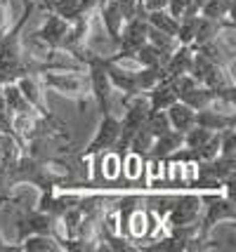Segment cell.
Here are the masks:
<instances>
[{
	"mask_svg": "<svg viewBox=\"0 0 236 252\" xmlns=\"http://www.w3.org/2000/svg\"><path fill=\"white\" fill-rule=\"evenodd\" d=\"M68 26H71V24H68L67 19H62V17L55 14V12H47L43 26H40V29H35L34 33L43 40V43L50 45V47L62 50V43H64V38H67Z\"/></svg>",
	"mask_w": 236,
	"mask_h": 252,
	"instance_id": "obj_8",
	"label": "cell"
},
{
	"mask_svg": "<svg viewBox=\"0 0 236 252\" xmlns=\"http://www.w3.org/2000/svg\"><path fill=\"white\" fill-rule=\"evenodd\" d=\"M234 182H225L215 191H201L203 210L199 220V241L210 243V233L222 221H236V205L232 196Z\"/></svg>",
	"mask_w": 236,
	"mask_h": 252,
	"instance_id": "obj_1",
	"label": "cell"
},
{
	"mask_svg": "<svg viewBox=\"0 0 236 252\" xmlns=\"http://www.w3.org/2000/svg\"><path fill=\"white\" fill-rule=\"evenodd\" d=\"M225 31H236L234 19H208V17L199 14V19H196V33H194V43L191 45L199 47V45L213 40V38H217L220 33H225Z\"/></svg>",
	"mask_w": 236,
	"mask_h": 252,
	"instance_id": "obj_10",
	"label": "cell"
},
{
	"mask_svg": "<svg viewBox=\"0 0 236 252\" xmlns=\"http://www.w3.org/2000/svg\"><path fill=\"white\" fill-rule=\"evenodd\" d=\"M34 2H38V0H34Z\"/></svg>",
	"mask_w": 236,
	"mask_h": 252,
	"instance_id": "obj_29",
	"label": "cell"
},
{
	"mask_svg": "<svg viewBox=\"0 0 236 252\" xmlns=\"http://www.w3.org/2000/svg\"><path fill=\"white\" fill-rule=\"evenodd\" d=\"M187 5H189V0H168V7H166V10H168L175 19H180L182 14H184V10H187Z\"/></svg>",
	"mask_w": 236,
	"mask_h": 252,
	"instance_id": "obj_26",
	"label": "cell"
},
{
	"mask_svg": "<svg viewBox=\"0 0 236 252\" xmlns=\"http://www.w3.org/2000/svg\"><path fill=\"white\" fill-rule=\"evenodd\" d=\"M166 116H168V123L172 130L177 132H189L194 125H196V111L191 109V106H187L184 101H175V104H170L168 109H166Z\"/></svg>",
	"mask_w": 236,
	"mask_h": 252,
	"instance_id": "obj_14",
	"label": "cell"
},
{
	"mask_svg": "<svg viewBox=\"0 0 236 252\" xmlns=\"http://www.w3.org/2000/svg\"><path fill=\"white\" fill-rule=\"evenodd\" d=\"M97 17L101 19L104 29H106V35L113 45H118V38H121V29H123V12L118 7L116 0H104L97 10Z\"/></svg>",
	"mask_w": 236,
	"mask_h": 252,
	"instance_id": "obj_11",
	"label": "cell"
},
{
	"mask_svg": "<svg viewBox=\"0 0 236 252\" xmlns=\"http://www.w3.org/2000/svg\"><path fill=\"white\" fill-rule=\"evenodd\" d=\"M168 7V0H146L144 10H166Z\"/></svg>",
	"mask_w": 236,
	"mask_h": 252,
	"instance_id": "obj_27",
	"label": "cell"
},
{
	"mask_svg": "<svg viewBox=\"0 0 236 252\" xmlns=\"http://www.w3.org/2000/svg\"><path fill=\"white\" fill-rule=\"evenodd\" d=\"M201 210H203V200H201V191L196 189H187L180 193H172L168 212L163 215V233L170 229H180V226H194L201 220Z\"/></svg>",
	"mask_w": 236,
	"mask_h": 252,
	"instance_id": "obj_3",
	"label": "cell"
},
{
	"mask_svg": "<svg viewBox=\"0 0 236 252\" xmlns=\"http://www.w3.org/2000/svg\"><path fill=\"white\" fill-rule=\"evenodd\" d=\"M149 99V106L158 111H166L170 104L177 101V88H175V80L172 78H161L154 88L146 92Z\"/></svg>",
	"mask_w": 236,
	"mask_h": 252,
	"instance_id": "obj_13",
	"label": "cell"
},
{
	"mask_svg": "<svg viewBox=\"0 0 236 252\" xmlns=\"http://www.w3.org/2000/svg\"><path fill=\"white\" fill-rule=\"evenodd\" d=\"M168 52H163L161 47H156L154 43H149L146 40L144 45H139L135 50V55H133V62H135L137 66H166V62H168Z\"/></svg>",
	"mask_w": 236,
	"mask_h": 252,
	"instance_id": "obj_15",
	"label": "cell"
},
{
	"mask_svg": "<svg viewBox=\"0 0 236 252\" xmlns=\"http://www.w3.org/2000/svg\"><path fill=\"white\" fill-rule=\"evenodd\" d=\"M14 83L19 85V90H22V94L26 97V101H29L40 116H50V113H52L45 101V88H43V83H40V73H24V76H19Z\"/></svg>",
	"mask_w": 236,
	"mask_h": 252,
	"instance_id": "obj_7",
	"label": "cell"
},
{
	"mask_svg": "<svg viewBox=\"0 0 236 252\" xmlns=\"http://www.w3.org/2000/svg\"><path fill=\"white\" fill-rule=\"evenodd\" d=\"M118 2V7H121V12H123V19L128 22V19H133L137 14V10H139V2L137 0H116Z\"/></svg>",
	"mask_w": 236,
	"mask_h": 252,
	"instance_id": "obj_25",
	"label": "cell"
},
{
	"mask_svg": "<svg viewBox=\"0 0 236 252\" xmlns=\"http://www.w3.org/2000/svg\"><path fill=\"white\" fill-rule=\"evenodd\" d=\"M22 154H24L22 144L14 139V134H7V132L0 130V165L2 167H12L19 160Z\"/></svg>",
	"mask_w": 236,
	"mask_h": 252,
	"instance_id": "obj_18",
	"label": "cell"
},
{
	"mask_svg": "<svg viewBox=\"0 0 236 252\" xmlns=\"http://www.w3.org/2000/svg\"><path fill=\"white\" fill-rule=\"evenodd\" d=\"M182 144H184V134L177 132V130H168L166 134H161V137L154 139L151 149H149V156H146V160L166 163L177 149H182Z\"/></svg>",
	"mask_w": 236,
	"mask_h": 252,
	"instance_id": "obj_9",
	"label": "cell"
},
{
	"mask_svg": "<svg viewBox=\"0 0 236 252\" xmlns=\"http://www.w3.org/2000/svg\"><path fill=\"white\" fill-rule=\"evenodd\" d=\"M35 5H43L45 12H55L68 24L80 19L88 12L100 10V0H38Z\"/></svg>",
	"mask_w": 236,
	"mask_h": 252,
	"instance_id": "obj_6",
	"label": "cell"
},
{
	"mask_svg": "<svg viewBox=\"0 0 236 252\" xmlns=\"http://www.w3.org/2000/svg\"><path fill=\"white\" fill-rule=\"evenodd\" d=\"M10 198H12V189H10V182H7V167L0 165V205L5 200H10Z\"/></svg>",
	"mask_w": 236,
	"mask_h": 252,
	"instance_id": "obj_24",
	"label": "cell"
},
{
	"mask_svg": "<svg viewBox=\"0 0 236 252\" xmlns=\"http://www.w3.org/2000/svg\"><path fill=\"white\" fill-rule=\"evenodd\" d=\"M137 2H139V5H144V2H146V0H137Z\"/></svg>",
	"mask_w": 236,
	"mask_h": 252,
	"instance_id": "obj_28",
	"label": "cell"
},
{
	"mask_svg": "<svg viewBox=\"0 0 236 252\" xmlns=\"http://www.w3.org/2000/svg\"><path fill=\"white\" fill-rule=\"evenodd\" d=\"M199 14L208 19H234V0H205Z\"/></svg>",
	"mask_w": 236,
	"mask_h": 252,
	"instance_id": "obj_19",
	"label": "cell"
},
{
	"mask_svg": "<svg viewBox=\"0 0 236 252\" xmlns=\"http://www.w3.org/2000/svg\"><path fill=\"white\" fill-rule=\"evenodd\" d=\"M191 62H194V45H180L172 55L168 57V62L163 66V78H180L184 73H189Z\"/></svg>",
	"mask_w": 236,
	"mask_h": 252,
	"instance_id": "obj_12",
	"label": "cell"
},
{
	"mask_svg": "<svg viewBox=\"0 0 236 252\" xmlns=\"http://www.w3.org/2000/svg\"><path fill=\"white\" fill-rule=\"evenodd\" d=\"M118 137H121V116L116 111H109V113H101V121L97 125V132L90 139V144L85 149H80L83 156L88 158H97L100 154H106V151H113L116 144H118Z\"/></svg>",
	"mask_w": 236,
	"mask_h": 252,
	"instance_id": "obj_5",
	"label": "cell"
},
{
	"mask_svg": "<svg viewBox=\"0 0 236 252\" xmlns=\"http://www.w3.org/2000/svg\"><path fill=\"white\" fill-rule=\"evenodd\" d=\"M40 83H43L45 90L57 92L59 97L73 99L80 111H85L92 104L88 68H83V71H43Z\"/></svg>",
	"mask_w": 236,
	"mask_h": 252,
	"instance_id": "obj_2",
	"label": "cell"
},
{
	"mask_svg": "<svg viewBox=\"0 0 236 252\" xmlns=\"http://www.w3.org/2000/svg\"><path fill=\"white\" fill-rule=\"evenodd\" d=\"M144 127L151 134H154V139L161 137V134H166L168 130H172L168 123V116H166V111H158V109H149L146 113V121H144Z\"/></svg>",
	"mask_w": 236,
	"mask_h": 252,
	"instance_id": "obj_21",
	"label": "cell"
},
{
	"mask_svg": "<svg viewBox=\"0 0 236 252\" xmlns=\"http://www.w3.org/2000/svg\"><path fill=\"white\" fill-rule=\"evenodd\" d=\"M146 40L154 43L156 47H161V50L168 52V55H172V52L180 47V40H177L175 35H170V33H166V31H158L154 26H146Z\"/></svg>",
	"mask_w": 236,
	"mask_h": 252,
	"instance_id": "obj_20",
	"label": "cell"
},
{
	"mask_svg": "<svg viewBox=\"0 0 236 252\" xmlns=\"http://www.w3.org/2000/svg\"><path fill=\"white\" fill-rule=\"evenodd\" d=\"M0 130L12 134V113L5 106V99H2V88H0Z\"/></svg>",
	"mask_w": 236,
	"mask_h": 252,
	"instance_id": "obj_23",
	"label": "cell"
},
{
	"mask_svg": "<svg viewBox=\"0 0 236 252\" xmlns=\"http://www.w3.org/2000/svg\"><path fill=\"white\" fill-rule=\"evenodd\" d=\"M12 7H10V0H0V38L7 33V29L12 26Z\"/></svg>",
	"mask_w": 236,
	"mask_h": 252,
	"instance_id": "obj_22",
	"label": "cell"
},
{
	"mask_svg": "<svg viewBox=\"0 0 236 252\" xmlns=\"http://www.w3.org/2000/svg\"><path fill=\"white\" fill-rule=\"evenodd\" d=\"M22 252H62V243L50 233H31L22 243Z\"/></svg>",
	"mask_w": 236,
	"mask_h": 252,
	"instance_id": "obj_16",
	"label": "cell"
},
{
	"mask_svg": "<svg viewBox=\"0 0 236 252\" xmlns=\"http://www.w3.org/2000/svg\"><path fill=\"white\" fill-rule=\"evenodd\" d=\"M106 64H109V55H95L85 62L88 68V78H90V90H92V101L97 104L100 113H109L116 111V90H113L109 73H106Z\"/></svg>",
	"mask_w": 236,
	"mask_h": 252,
	"instance_id": "obj_4",
	"label": "cell"
},
{
	"mask_svg": "<svg viewBox=\"0 0 236 252\" xmlns=\"http://www.w3.org/2000/svg\"><path fill=\"white\" fill-rule=\"evenodd\" d=\"M2 88V99H5V106H7V111H10L12 116L14 113H26V111H35L29 101H26V97L22 94V90H19V85L12 80V83H5V85H0Z\"/></svg>",
	"mask_w": 236,
	"mask_h": 252,
	"instance_id": "obj_17",
	"label": "cell"
}]
</instances>
